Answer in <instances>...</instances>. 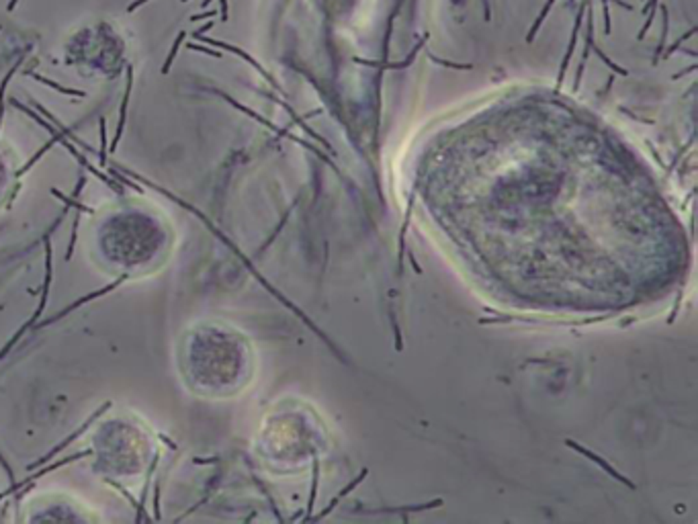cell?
<instances>
[{
  "instance_id": "7c38bea8",
  "label": "cell",
  "mask_w": 698,
  "mask_h": 524,
  "mask_svg": "<svg viewBox=\"0 0 698 524\" xmlns=\"http://www.w3.org/2000/svg\"><path fill=\"white\" fill-rule=\"evenodd\" d=\"M182 2H186V0H182Z\"/></svg>"
},
{
  "instance_id": "30bf717a",
  "label": "cell",
  "mask_w": 698,
  "mask_h": 524,
  "mask_svg": "<svg viewBox=\"0 0 698 524\" xmlns=\"http://www.w3.org/2000/svg\"><path fill=\"white\" fill-rule=\"evenodd\" d=\"M221 14H224L221 19L226 21V19H228V2H226V0H221Z\"/></svg>"
},
{
  "instance_id": "7a4b0ae2",
  "label": "cell",
  "mask_w": 698,
  "mask_h": 524,
  "mask_svg": "<svg viewBox=\"0 0 698 524\" xmlns=\"http://www.w3.org/2000/svg\"><path fill=\"white\" fill-rule=\"evenodd\" d=\"M567 444H569V446H573V449H575V451H579V453H581V455H586V457H590V459H592V461H594V463H598V465H600V467H602V469H606V471H608V473H610V475H612V477H616V479H621V481H623V484H625V486H629V488H633V490H635V484H631V481H629V479H625V477H623V475H621V473H618V471H614V469H612V467H610V465H608V463H604V461H602V459H600V457H598V455H594V453H590V451H588V449H583V446H579V444H575V442H573V440H567Z\"/></svg>"
},
{
  "instance_id": "9c48e42d",
  "label": "cell",
  "mask_w": 698,
  "mask_h": 524,
  "mask_svg": "<svg viewBox=\"0 0 698 524\" xmlns=\"http://www.w3.org/2000/svg\"><path fill=\"white\" fill-rule=\"evenodd\" d=\"M211 27H213V23H207V25H205L203 29H199V31H197V33H193V35H195V37H201V35H203V33H205L207 29H211Z\"/></svg>"
},
{
  "instance_id": "ba28073f",
  "label": "cell",
  "mask_w": 698,
  "mask_h": 524,
  "mask_svg": "<svg viewBox=\"0 0 698 524\" xmlns=\"http://www.w3.org/2000/svg\"><path fill=\"white\" fill-rule=\"evenodd\" d=\"M189 49H195V51H205V53H211V56H219V53H215V51H209V49H205L203 45H189Z\"/></svg>"
},
{
  "instance_id": "5b68a950",
  "label": "cell",
  "mask_w": 698,
  "mask_h": 524,
  "mask_svg": "<svg viewBox=\"0 0 698 524\" xmlns=\"http://www.w3.org/2000/svg\"><path fill=\"white\" fill-rule=\"evenodd\" d=\"M101 141H103V150H101V162L105 164V156H107V152H105V145H107V130H105V119H101Z\"/></svg>"
},
{
  "instance_id": "6da1fadb",
  "label": "cell",
  "mask_w": 698,
  "mask_h": 524,
  "mask_svg": "<svg viewBox=\"0 0 698 524\" xmlns=\"http://www.w3.org/2000/svg\"><path fill=\"white\" fill-rule=\"evenodd\" d=\"M132 84H134V74H132V68H128V86H125V97H123V103H121V113H119V126H117V131H115V137L111 141V147L109 152H115L117 150V143L123 135V128H125V117H128V105H130V95H132Z\"/></svg>"
},
{
  "instance_id": "52a82bcc",
  "label": "cell",
  "mask_w": 698,
  "mask_h": 524,
  "mask_svg": "<svg viewBox=\"0 0 698 524\" xmlns=\"http://www.w3.org/2000/svg\"><path fill=\"white\" fill-rule=\"evenodd\" d=\"M145 2H149V0H136V2H132V4L128 6V12H134V10H138L141 4H145Z\"/></svg>"
},
{
  "instance_id": "8fae6325",
  "label": "cell",
  "mask_w": 698,
  "mask_h": 524,
  "mask_svg": "<svg viewBox=\"0 0 698 524\" xmlns=\"http://www.w3.org/2000/svg\"><path fill=\"white\" fill-rule=\"evenodd\" d=\"M209 2H211V0H203V6H207Z\"/></svg>"
},
{
  "instance_id": "277c9868",
  "label": "cell",
  "mask_w": 698,
  "mask_h": 524,
  "mask_svg": "<svg viewBox=\"0 0 698 524\" xmlns=\"http://www.w3.org/2000/svg\"><path fill=\"white\" fill-rule=\"evenodd\" d=\"M35 80H39V82H43V84H47V86H51V88H56L58 93H64V95H74V97H84V93L82 91H72V88H64V86H60V84H56L53 80H47V78H43V76H39V74H31Z\"/></svg>"
},
{
  "instance_id": "3957f363",
  "label": "cell",
  "mask_w": 698,
  "mask_h": 524,
  "mask_svg": "<svg viewBox=\"0 0 698 524\" xmlns=\"http://www.w3.org/2000/svg\"><path fill=\"white\" fill-rule=\"evenodd\" d=\"M184 37H186V33H184V31H180V33L176 35V39H174V43H172V49H170V53H168V58H166L164 66H162V74H168V72H170V68H172V62H174V58H176V53H178V49H180L182 41H184Z\"/></svg>"
},
{
  "instance_id": "8992f818",
  "label": "cell",
  "mask_w": 698,
  "mask_h": 524,
  "mask_svg": "<svg viewBox=\"0 0 698 524\" xmlns=\"http://www.w3.org/2000/svg\"><path fill=\"white\" fill-rule=\"evenodd\" d=\"M207 16H215V10H207V12L193 14V16H191V21H193V23H197V21H201V19H207Z\"/></svg>"
}]
</instances>
